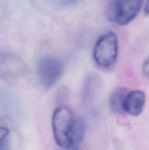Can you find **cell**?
I'll use <instances>...</instances> for the list:
<instances>
[{
	"instance_id": "obj_7",
	"label": "cell",
	"mask_w": 149,
	"mask_h": 150,
	"mask_svg": "<svg viewBox=\"0 0 149 150\" xmlns=\"http://www.w3.org/2000/svg\"><path fill=\"white\" fill-rule=\"evenodd\" d=\"M102 80L100 76L93 73L86 79L83 91V98L86 104H93L97 100L102 89Z\"/></svg>"
},
{
	"instance_id": "obj_1",
	"label": "cell",
	"mask_w": 149,
	"mask_h": 150,
	"mask_svg": "<svg viewBox=\"0 0 149 150\" xmlns=\"http://www.w3.org/2000/svg\"><path fill=\"white\" fill-rule=\"evenodd\" d=\"M54 140L64 149H75L83 133L80 119L75 118L72 111L66 105L57 107L51 120Z\"/></svg>"
},
{
	"instance_id": "obj_2",
	"label": "cell",
	"mask_w": 149,
	"mask_h": 150,
	"mask_svg": "<svg viewBox=\"0 0 149 150\" xmlns=\"http://www.w3.org/2000/svg\"><path fill=\"white\" fill-rule=\"evenodd\" d=\"M118 54V41L113 32H108L99 37L95 43L93 58L102 68H109L115 63Z\"/></svg>"
},
{
	"instance_id": "obj_3",
	"label": "cell",
	"mask_w": 149,
	"mask_h": 150,
	"mask_svg": "<svg viewBox=\"0 0 149 150\" xmlns=\"http://www.w3.org/2000/svg\"><path fill=\"white\" fill-rule=\"evenodd\" d=\"M64 73L62 62L53 56L39 59L37 65V76L42 86L51 88L58 82Z\"/></svg>"
},
{
	"instance_id": "obj_6",
	"label": "cell",
	"mask_w": 149,
	"mask_h": 150,
	"mask_svg": "<svg viewBox=\"0 0 149 150\" xmlns=\"http://www.w3.org/2000/svg\"><path fill=\"white\" fill-rule=\"evenodd\" d=\"M146 95L141 90H132L127 92L124 103V112L132 117L140 115L144 109Z\"/></svg>"
},
{
	"instance_id": "obj_5",
	"label": "cell",
	"mask_w": 149,
	"mask_h": 150,
	"mask_svg": "<svg viewBox=\"0 0 149 150\" xmlns=\"http://www.w3.org/2000/svg\"><path fill=\"white\" fill-rule=\"evenodd\" d=\"M26 71L27 66L20 57L12 53H0V79H18Z\"/></svg>"
},
{
	"instance_id": "obj_8",
	"label": "cell",
	"mask_w": 149,
	"mask_h": 150,
	"mask_svg": "<svg viewBox=\"0 0 149 150\" xmlns=\"http://www.w3.org/2000/svg\"><path fill=\"white\" fill-rule=\"evenodd\" d=\"M127 89L125 88H118L115 89L109 98V107L112 113L116 114H124V103L127 95Z\"/></svg>"
},
{
	"instance_id": "obj_10",
	"label": "cell",
	"mask_w": 149,
	"mask_h": 150,
	"mask_svg": "<svg viewBox=\"0 0 149 150\" xmlns=\"http://www.w3.org/2000/svg\"><path fill=\"white\" fill-rule=\"evenodd\" d=\"M142 72L146 78L149 79V55L145 59L142 65Z\"/></svg>"
},
{
	"instance_id": "obj_4",
	"label": "cell",
	"mask_w": 149,
	"mask_h": 150,
	"mask_svg": "<svg viewBox=\"0 0 149 150\" xmlns=\"http://www.w3.org/2000/svg\"><path fill=\"white\" fill-rule=\"evenodd\" d=\"M143 0H118L112 7V20L120 26H126L137 16Z\"/></svg>"
},
{
	"instance_id": "obj_11",
	"label": "cell",
	"mask_w": 149,
	"mask_h": 150,
	"mask_svg": "<svg viewBox=\"0 0 149 150\" xmlns=\"http://www.w3.org/2000/svg\"><path fill=\"white\" fill-rule=\"evenodd\" d=\"M144 13L146 16H149V0H147L145 3V5L144 8Z\"/></svg>"
},
{
	"instance_id": "obj_9",
	"label": "cell",
	"mask_w": 149,
	"mask_h": 150,
	"mask_svg": "<svg viewBox=\"0 0 149 150\" xmlns=\"http://www.w3.org/2000/svg\"><path fill=\"white\" fill-rule=\"evenodd\" d=\"M9 136L10 130L7 127L0 126V150L6 149Z\"/></svg>"
}]
</instances>
